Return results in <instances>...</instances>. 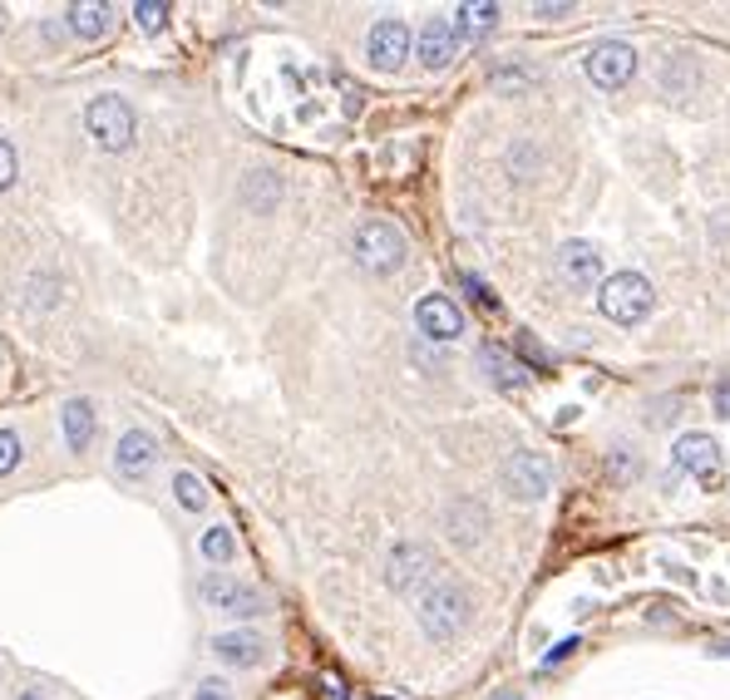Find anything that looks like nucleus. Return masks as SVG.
Returning <instances> with one entry per match:
<instances>
[{
    "mask_svg": "<svg viewBox=\"0 0 730 700\" xmlns=\"http://www.w3.org/2000/svg\"><path fill=\"white\" fill-rule=\"evenodd\" d=\"M657 306V286L642 277V272H612L598 286V312L612 321V326H642Z\"/></svg>",
    "mask_w": 730,
    "mask_h": 700,
    "instance_id": "nucleus-1",
    "label": "nucleus"
},
{
    "mask_svg": "<svg viewBox=\"0 0 730 700\" xmlns=\"http://www.w3.org/2000/svg\"><path fill=\"white\" fill-rule=\"evenodd\" d=\"M415 617H420V627H425V637H435V641H454L464 627H470L474 602H470V592H464L460 582H435V588L420 597Z\"/></svg>",
    "mask_w": 730,
    "mask_h": 700,
    "instance_id": "nucleus-2",
    "label": "nucleus"
},
{
    "mask_svg": "<svg viewBox=\"0 0 730 700\" xmlns=\"http://www.w3.org/2000/svg\"><path fill=\"white\" fill-rule=\"evenodd\" d=\"M351 252H356V262L365 272H375V277H391V272L405 267V233L395 223H385V217H365L356 227V237H351Z\"/></svg>",
    "mask_w": 730,
    "mask_h": 700,
    "instance_id": "nucleus-3",
    "label": "nucleus"
},
{
    "mask_svg": "<svg viewBox=\"0 0 730 700\" xmlns=\"http://www.w3.org/2000/svg\"><path fill=\"white\" fill-rule=\"evenodd\" d=\"M85 129L105 154H124V148L134 144V129H139V124H134L129 99L99 95V99H89V109H85Z\"/></svg>",
    "mask_w": 730,
    "mask_h": 700,
    "instance_id": "nucleus-4",
    "label": "nucleus"
},
{
    "mask_svg": "<svg viewBox=\"0 0 730 700\" xmlns=\"http://www.w3.org/2000/svg\"><path fill=\"white\" fill-rule=\"evenodd\" d=\"M671 459H677V469H687V474L706 493H721L726 489V454H721V444H716L711 434H701V430L681 434L677 450H671Z\"/></svg>",
    "mask_w": 730,
    "mask_h": 700,
    "instance_id": "nucleus-5",
    "label": "nucleus"
},
{
    "mask_svg": "<svg viewBox=\"0 0 730 700\" xmlns=\"http://www.w3.org/2000/svg\"><path fill=\"white\" fill-rule=\"evenodd\" d=\"M499 479H504L513 503H539V499H548V489H553V464L533 450H513L504 459V474Z\"/></svg>",
    "mask_w": 730,
    "mask_h": 700,
    "instance_id": "nucleus-6",
    "label": "nucleus"
},
{
    "mask_svg": "<svg viewBox=\"0 0 730 700\" xmlns=\"http://www.w3.org/2000/svg\"><path fill=\"white\" fill-rule=\"evenodd\" d=\"M435 553H430L425 543H401L391 553V562H385V582H391V592H401V597H425L430 592V582H435Z\"/></svg>",
    "mask_w": 730,
    "mask_h": 700,
    "instance_id": "nucleus-7",
    "label": "nucleus"
},
{
    "mask_svg": "<svg viewBox=\"0 0 730 700\" xmlns=\"http://www.w3.org/2000/svg\"><path fill=\"white\" fill-rule=\"evenodd\" d=\"M198 597L213 607V612H227V617H262L267 612V597H262L253 582H237L227 572H208L198 582Z\"/></svg>",
    "mask_w": 730,
    "mask_h": 700,
    "instance_id": "nucleus-8",
    "label": "nucleus"
},
{
    "mask_svg": "<svg viewBox=\"0 0 730 700\" xmlns=\"http://www.w3.org/2000/svg\"><path fill=\"white\" fill-rule=\"evenodd\" d=\"M553 267H558V282H563L568 292H598L602 286V252L592 243H583V237L558 247Z\"/></svg>",
    "mask_w": 730,
    "mask_h": 700,
    "instance_id": "nucleus-9",
    "label": "nucleus"
},
{
    "mask_svg": "<svg viewBox=\"0 0 730 700\" xmlns=\"http://www.w3.org/2000/svg\"><path fill=\"white\" fill-rule=\"evenodd\" d=\"M410 55V26L401 16H385L371 26V36H365V60H371V70L381 75H395L405 65Z\"/></svg>",
    "mask_w": 730,
    "mask_h": 700,
    "instance_id": "nucleus-10",
    "label": "nucleus"
},
{
    "mask_svg": "<svg viewBox=\"0 0 730 700\" xmlns=\"http://www.w3.org/2000/svg\"><path fill=\"white\" fill-rule=\"evenodd\" d=\"M637 75V50L627 40H602L588 50V79L598 89H622Z\"/></svg>",
    "mask_w": 730,
    "mask_h": 700,
    "instance_id": "nucleus-11",
    "label": "nucleus"
},
{
    "mask_svg": "<svg viewBox=\"0 0 730 700\" xmlns=\"http://www.w3.org/2000/svg\"><path fill=\"white\" fill-rule=\"evenodd\" d=\"M415 326H420V336L425 341H460L464 336V312L454 306V296L430 292V296H420V306H415Z\"/></svg>",
    "mask_w": 730,
    "mask_h": 700,
    "instance_id": "nucleus-12",
    "label": "nucleus"
},
{
    "mask_svg": "<svg viewBox=\"0 0 730 700\" xmlns=\"http://www.w3.org/2000/svg\"><path fill=\"white\" fill-rule=\"evenodd\" d=\"M454 50H460V30H454V20L450 16H430L425 30H420V40H415L420 65H425V70H450Z\"/></svg>",
    "mask_w": 730,
    "mask_h": 700,
    "instance_id": "nucleus-13",
    "label": "nucleus"
},
{
    "mask_svg": "<svg viewBox=\"0 0 730 700\" xmlns=\"http://www.w3.org/2000/svg\"><path fill=\"white\" fill-rule=\"evenodd\" d=\"M479 365H484V375H489V381H494L499 390H529V385H533V371H529V365L509 361V355L499 351L494 341H484V346H479Z\"/></svg>",
    "mask_w": 730,
    "mask_h": 700,
    "instance_id": "nucleus-14",
    "label": "nucleus"
},
{
    "mask_svg": "<svg viewBox=\"0 0 730 700\" xmlns=\"http://www.w3.org/2000/svg\"><path fill=\"white\" fill-rule=\"evenodd\" d=\"M154 459H158V440L148 430H124L119 434V450H114V469H119V474H144Z\"/></svg>",
    "mask_w": 730,
    "mask_h": 700,
    "instance_id": "nucleus-15",
    "label": "nucleus"
},
{
    "mask_svg": "<svg viewBox=\"0 0 730 700\" xmlns=\"http://www.w3.org/2000/svg\"><path fill=\"white\" fill-rule=\"evenodd\" d=\"M444 523H450V538H454V543L474 548V543H484L489 513H484V503H474V499H460V503H450V513H444Z\"/></svg>",
    "mask_w": 730,
    "mask_h": 700,
    "instance_id": "nucleus-16",
    "label": "nucleus"
},
{
    "mask_svg": "<svg viewBox=\"0 0 730 700\" xmlns=\"http://www.w3.org/2000/svg\"><path fill=\"white\" fill-rule=\"evenodd\" d=\"M213 651H218V661H227V666H257L267 657V641H262L257 631H223V637H213Z\"/></svg>",
    "mask_w": 730,
    "mask_h": 700,
    "instance_id": "nucleus-17",
    "label": "nucleus"
},
{
    "mask_svg": "<svg viewBox=\"0 0 730 700\" xmlns=\"http://www.w3.org/2000/svg\"><path fill=\"white\" fill-rule=\"evenodd\" d=\"M65 20H70V30L79 40H105L114 30V6H105V0H85V6L65 10Z\"/></svg>",
    "mask_w": 730,
    "mask_h": 700,
    "instance_id": "nucleus-18",
    "label": "nucleus"
},
{
    "mask_svg": "<svg viewBox=\"0 0 730 700\" xmlns=\"http://www.w3.org/2000/svg\"><path fill=\"white\" fill-rule=\"evenodd\" d=\"M494 26H499V6H489V0H470V6L454 10V30H460V40H479Z\"/></svg>",
    "mask_w": 730,
    "mask_h": 700,
    "instance_id": "nucleus-19",
    "label": "nucleus"
},
{
    "mask_svg": "<svg viewBox=\"0 0 730 700\" xmlns=\"http://www.w3.org/2000/svg\"><path fill=\"white\" fill-rule=\"evenodd\" d=\"M89 440H95V405L89 400H70L65 405V444L79 454L89 450Z\"/></svg>",
    "mask_w": 730,
    "mask_h": 700,
    "instance_id": "nucleus-20",
    "label": "nucleus"
},
{
    "mask_svg": "<svg viewBox=\"0 0 730 700\" xmlns=\"http://www.w3.org/2000/svg\"><path fill=\"white\" fill-rule=\"evenodd\" d=\"M243 203L253 213H272L282 203V178L277 174H253V178L243 183Z\"/></svg>",
    "mask_w": 730,
    "mask_h": 700,
    "instance_id": "nucleus-21",
    "label": "nucleus"
},
{
    "mask_svg": "<svg viewBox=\"0 0 730 700\" xmlns=\"http://www.w3.org/2000/svg\"><path fill=\"white\" fill-rule=\"evenodd\" d=\"M203 558H208L213 562V568H227V562H233L237 558V538H233V528H208V533H203Z\"/></svg>",
    "mask_w": 730,
    "mask_h": 700,
    "instance_id": "nucleus-22",
    "label": "nucleus"
},
{
    "mask_svg": "<svg viewBox=\"0 0 730 700\" xmlns=\"http://www.w3.org/2000/svg\"><path fill=\"white\" fill-rule=\"evenodd\" d=\"M174 499H178L188 513H198L203 503H208V489H203L198 474H188V469H182V474H174Z\"/></svg>",
    "mask_w": 730,
    "mask_h": 700,
    "instance_id": "nucleus-23",
    "label": "nucleus"
},
{
    "mask_svg": "<svg viewBox=\"0 0 730 700\" xmlns=\"http://www.w3.org/2000/svg\"><path fill=\"white\" fill-rule=\"evenodd\" d=\"M134 20H139V30L158 36V30L168 26V6H164V0H139V6H134Z\"/></svg>",
    "mask_w": 730,
    "mask_h": 700,
    "instance_id": "nucleus-24",
    "label": "nucleus"
},
{
    "mask_svg": "<svg viewBox=\"0 0 730 700\" xmlns=\"http://www.w3.org/2000/svg\"><path fill=\"white\" fill-rule=\"evenodd\" d=\"M20 464V434L16 430H0V479Z\"/></svg>",
    "mask_w": 730,
    "mask_h": 700,
    "instance_id": "nucleus-25",
    "label": "nucleus"
},
{
    "mask_svg": "<svg viewBox=\"0 0 730 700\" xmlns=\"http://www.w3.org/2000/svg\"><path fill=\"white\" fill-rule=\"evenodd\" d=\"M608 474H612V484H627V479L637 474V459L627 450H618V459H608Z\"/></svg>",
    "mask_w": 730,
    "mask_h": 700,
    "instance_id": "nucleus-26",
    "label": "nucleus"
},
{
    "mask_svg": "<svg viewBox=\"0 0 730 700\" xmlns=\"http://www.w3.org/2000/svg\"><path fill=\"white\" fill-rule=\"evenodd\" d=\"M16 168H20V164H16V148L0 139V193H6L10 183H16Z\"/></svg>",
    "mask_w": 730,
    "mask_h": 700,
    "instance_id": "nucleus-27",
    "label": "nucleus"
},
{
    "mask_svg": "<svg viewBox=\"0 0 730 700\" xmlns=\"http://www.w3.org/2000/svg\"><path fill=\"white\" fill-rule=\"evenodd\" d=\"M519 351H523V361H533V365H548V361H553V355H548V351L539 346V341L529 336V331H523V336H519Z\"/></svg>",
    "mask_w": 730,
    "mask_h": 700,
    "instance_id": "nucleus-28",
    "label": "nucleus"
},
{
    "mask_svg": "<svg viewBox=\"0 0 730 700\" xmlns=\"http://www.w3.org/2000/svg\"><path fill=\"white\" fill-rule=\"evenodd\" d=\"M711 410H716L721 420H730V381H716V385H711Z\"/></svg>",
    "mask_w": 730,
    "mask_h": 700,
    "instance_id": "nucleus-29",
    "label": "nucleus"
},
{
    "mask_svg": "<svg viewBox=\"0 0 730 700\" xmlns=\"http://www.w3.org/2000/svg\"><path fill=\"white\" fill-rule=\"evenodd\" d=\"M193 700H233L227 696V686L213 676V681H198V691H193Z\"/></svg>",
    "mask_w": 730,
    "mask_h": 700,
    "instance_id": "nucleus-30",
    "label": "nucleus"
},
{
    "mask_svg": "<svg viewBox=\"0 0 730 700\" xmlns=\"http://www.w3.org/2000/svg\"><path fill=\"white\" fill-rule=\"evenodd\" d=\"M529 79H533L529 70H494V85H499V89H523Z\"/></svg>",
    "mask_w": 730,
    "mask_h": 700,
    "instance_id": "nucleus-31",
    "label": "nucleus"
},
{
    "mask_svg": "<svg viewBox=\"0 0 730 700\" xmlns=\"http://www.w3.org/2000/svg\"><path fill=\"white\" fill-rule=\"evenodd\" d=\"M464 286H470V296H474V302H479V306H499V296H494V292H489V286H484V282H479V277H474V272H470V277H464Z\"/></svg>",
    "mask_w": 730,
    "mask_h": 700,
    "instance_id": "nucleus-32",
    "label": "nucleus"
},
{
    "mask_svg": "<svg viewBox=\"0 0 730 700\" xmlns=\"http://www.w3.org/2000/svg\"><path fill=\"white\" fill-rule=\"evenodd\" d=\"M573 651H578V637H563V641H558V647L553 651H548V666H558V661H563V657H573Z\"/></svg>",
    "mask_w": 730,
    "mask_h": 700,
    "instance_id": "nucleus-33",
    "label": "nucleus"
},
{
    "mask_svg": "<svg viewBox=\"0 0 730 700\" xmlns=\"http://www.w3.org/2000/svg\"><path fill=\"white\" fill-rule=\"evenodd\" d=\"M533 16H543V20H563V16H573V6H539Z\"/></svg>",
    "mask_w": 730,
    "mask_h": 700,
    "instance_id": "nucleus-34",
    "label": "nucleus"
},
{
    "mask_svg": "<svg viewBox=\"0 0 730 700\" xmlns=\"http://www.w3.org/2000/svg\"><path fill=\"white\" fill-rule=\"evenodd\" d=\"M494 700H523V696H519V691H499Z\"/></svg>",
    "mask_w": 730,
    "mask_h": 700,
    "instance_id": "nucleus-35",
    "label": "nucleus"
},
{
    "mask_svg": "<svg viewBox=\"0 0 730 700\" xmlns=\"http://www.w3.org/2000/svg\"><path fill=\"white\" fill-rule=\"evenodd\" d=\"M20 700H40V691H26V696H20Z\"/></svg>",
    "mask_w": 730,
    "mask_h": 700,
    "instance_id": "nucleus-36",
    "label": "nucleus"
}]
</instances>
